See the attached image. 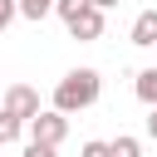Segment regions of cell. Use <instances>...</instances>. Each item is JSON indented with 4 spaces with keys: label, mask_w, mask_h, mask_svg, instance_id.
<instances>
[{
    "label": "cell",
    "mask_w": 157,
    "mask_h": 157,
    "mask_svg": "<svg viewBox=\"0 0 157 157\" xmlns=\"http://www.w3.org/2000/svg\"><path fill=\"white\" fill-rule=\"evenodd\" d=\"M78 157H113V152H108V142H98V137H93V142H83V152H78Z\"/></svg>",
    "instance_id": "8fae6325"
},
{
    "label": "cell",
    "mask_w": 157,
    "mask_h": 157,
    "mask_svg": "<svg viewBox=\"0 0 157 157\" xmlns=\"http://www.w3.org/2000/svg\"><path fill=\"white\" fill-rule=\"evenodd\" d=\"M69 137V113H59V108H39L34 118H29V142H49V147H59Z\"/></svg>",
    "instance_id": "7a4b0ae2"
},
{
    "label": "cell",
    "mask_w": 157,
    "mask_h": 157,
    "mask_svg": "<svg viewBox=\"0 0 157 157\" xmlns=\"http://www.w3.org/2000/svg\"><path fill=\"white\" fill-rule=\"evenodd\" d=\"M25 157H54V147H49V142H29V147H25Z\"/></svg>",
    "instance_id": "7c38bea8"
},
{
    "label": "cell",
    "mask_w": 157,
    "mask_h": 157,
    "mask_svg": "<svg viewBox=\"0 0 157 157\" xmlns=\"http://www.w3.org/2000/svg\"><path fill=\"white\" fill-rule=\"evenodd\" d=\"M64 29H69L74 39H83V44H88V39H98V34H103V10H98V5H78V15H69V20H64Z\"/></svg>",
    "instance_id": "3957f363"
},
{
    "label": "cell",
    "mask_w": 157,
    "mask_h": 157,
    "mask_svg": "<svg viewBox=\"0 0 157 157\" xmlns=\"http://www.w3.org/2000/svg\"><path fill=\"white\" fill-rule=\"evenodd\" d=\"M20 15V0H0V34L10 29V20Z\"/></svg>",
    "instance_id": "30bf717a"
},
{
    "label": "cell",
    "mask_w": 157,
    "mask_h": 157,
    "mask_svg": "<svg viewBox=\"0 0 157 157\" xmlns=\"http://www.w3.org/2000/svg\"><path fill=\"white\" fill-rule=\"evenodd\" d=\"M132 44H137V49H152V44H157V10H142V15L132 20Z\"/></svg>",
    "instance_id": "5b68a950"
},
{
    "label": "cell",
    "mask_w": 157,
    "mask_h": 157,
    "mask_svg": "<svg viewBox=\"0 0 157 157\" xmlns=\"http://www.w3.org/2000/svg\"><path fill=\"white\" fill-rule=\"evenodd\" d=\"M108 152H113V157H142V142L123 132V137H113V142H108Z\"/></svg>",
    "instance_id": "ba28073f"
},
{
    "label": "cell",
    "mask_w": 157,
    "mask_h": 157,
    "mask_svg": "<svg viewBox=\"0 0 157 157\" xmlns=\"http://www.w3.org/2000/svg\"><path fill=\"white\" fill-rule=\"evenodd\" d=\"M20 132H25V118H15L10 108H0V147H10Z\"/></svg>",
    "instance_id": "8992f818"
},
{
    "label": "cell",
    "mask_w": 157,
    "mask_h": 157,
    "mask_svg": "<svg viewBox=\"0 0 157 157\" xmlns=\"http://www.w3.org/2000/svg\"><path fill=\"white\" fill-rule=\"evenodd\" d=\"M0 108H10L15 118H25V123H29V118L39 113V93H34L29 83H10V88H5V103H0Z\"/></svg>",
    "instance_id": "277c9868"
},
{
    "label": "cell",
    "mask_w": 157,
    "mask_h": 157,
    "mask_svg": "<svg viewBox=\"0 0 157 157\" xmlns=\"http://www.w3.org/2000/svg\"><path fill=\"white\" fill-rule=\"evenodd\" d=\"M49 10H54V0H20V15L25 20H44Z\"/></svg>",
    "instance_id": "9c48e42d"
},
{
    "label": "cell",
    "mask_w": 157,
    "mask_h": 157,
    "mask_svg": "<svg viewBox=\"0 0 157 157\" xmlns=\"http://www.w3.org/2000/svg\"><path fill=\"white\" fill-rule=\"evenodd\" d=\"M137 98H142L147 108H157V69H142V74H137Z\"/></svg>",
    "instance_id": "52a82bcc"
},
{
    "label": "cell",
    "mask_w": 157,
    "mask_h": 157,
    "mask_svg": "<svg viewBox=\"0 0 157 157\" xmlns=\"http://www.w3.org/2000/svg\"><path fill=\"white\" fill-rule=\"evenodd\" d=\"M98 93H103L98 69H69V74L54 83V108H59V113H83V108L98 103Z\"/></svg>",
    "instance_id": "6da1fadb"
},
{
    "label": "cell",
    "mask_w": 157,
    "mask_h": 157,
    "mask_svg": "<svg viewBox=\"0 0 157 157\" xmlns=\"http://www.w3.org/2000/svg\"><path fill=\"white\" fill-rule=\"evenodd\" d=\"M0 103H5V88H0Z\"/></svg>",
    "instance_id": "9a60e30c"
},
{
    "label": "cell",
    "mask_w": 157,
    "mask_h": 157,
    "mask_svg": "<svg viewBox=\"0 0 157 157\" xmlns=\"http://www.w3.org/2000/svg\"><path fill=\"white\" fill-rule=\"evenodd\" d=\"M147 137L157 142V108H147Z\"/></svg>",
    "instance_id": "4fadbf2b"
},
{
    "label": "cell",
    "mask_w": 157,
    "mask_h": 157,
    "mask_svg": "<svg viewBox=\"0 0 157 157\" xmlns=\"http://www.w3.org/2000/svg\"><path fill=\"white\" fill-rule=\"evenodd\" d=\"M88 5H98V10H108V5H118V0H88Z\"/></svg>",
    "instance_id": "5bb4252c"
}]
</instances>
